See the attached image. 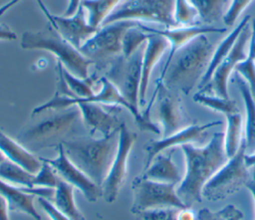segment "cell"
Masks as SVG:
<instances>
[{"mask_svg": "<svg viewBox=\"0 0 255 220\" xmlns=\"http://www.w3.org/2000/svg\"><path fill=\"white\" fill-rule=\"evenodd\" d=\"M185 157V174L176 193L186 205L202 201V189L207 181L226 163L228 157L224 149V132H215L203 146L193 143L181 145Z\"/></svg>", "mask_w": 255, "mask_h": 220, "instance_id": "6da1fadb", "label": "cell"}, {"mask_svg": "<svg viewBox=\"0 0 255 220\" xmlns=\"http://www.w3.org/2000/svg\"><path fill=\"white\" fill-rule=\"evenodd\" d=\"M214 49L206 34L195 37L174 54L158 79L166 88L187 96L204 76Z\"/></svg>", "mask_w": 255, "mask_h": 220, "instance_id": "7a4b0ae2", "label": "cell"}, {"mask_svg": "<svg viewBox=\"0 0 255 220\" xmlns=\"http://www.w3.org/2000/svg\"><path fill=\"white\" fill-rule=\"evenodd\" d=\"M61 143L68 158L102 187L117 153L119 130L99 138L92 135L71 136Z\"/></svg>", "mask_w": 255, "mask_h": 220, "instance_id": "3957f363", "label": "cell"}, {"mask_svg": "<svg viewBox=\"0 0 255 220\" xmlns=\"http://www.w3.org/2000/svg\"><path fill=\"white\" fill-rule=\"evenodd\" d=\"M20 47L24 50H45L57 58L63 67L76 77L87 79L89 68L93 63L78 49L65 40L59 32L48 23L40 31H26L22 34Z\"/></svg>", "mask_w": 255, "mask_h": 220, "instance_id": "277c9868", "label": "cell"}, {"mask_svg": "<svg viewBox=\"0 0 255 220\" xmlns=\"http://www.w3.org/2000/svg\"><path fill=\"white\" fill-rule=\"evenodd\" d=\"M50 111L52 112L22 129L16 137L22 145L32 152L45 147L58 146L81 117L80 110L76 106Z\"/></svg>", "mask_w": 255, "mask_h": 220, "instance_id": "5b68a950", "label": "cell"}, {"mask_svg": "<svg viewBox=\"0 0 255 220\" xmlns=\"http://www.w3.org/2000/svg\"><path fill=\"white\" fill-rule=\"evenodd\" d=\"M138 22L130 20L117 21L101 26L79 49L98 71H106L122 55L125 33Z\"/></svg>", "mask_w": 255, "mask_h": 220, "instance_id": "8992f818", "label": "cell"}, {"mask_svg": "<svg viewBox=\"0 0 255 220\" xmlns=\"http://www.w3.org/2000/svg\"><path fill=\"white\" fill-rule=\"evenodd\" d=\"M100 83L102 86L101 91H99L98 93H95L94 96L86 98V99L72 98L69 96H64V95L55 93L54 97L51 100H49L45 104H42V105L34 108L31 115L35 116L39 113H42V112L48 111V110H66V109L75 107L80 103H95V104L105 105V106H110V107L125 108L127 110H128L131 113L138 128L141 131H148L147 125H146L139 110L133 108L123 97V95L118 91V89L105 76H102L100 78Z\"/></svg>", "mask_w": 255, "mask_h": 220, "instance_id": "52a82bcc", "label": "cell"}, {"mask_svg": "<svg viewBox=\"0 0 255 220\" xmlns=\"http://www.w3.org/2000/svg\"><path fill=\"white\" fill-rule=\"evenodd\" d=\"M246 146L243 139L238 151L207 181L202 189V197L209 201H219L245 187L252 176L245 163Z\"/></svg>", "mask_w": 255, "mask_h": 220, "instance_id": "ba28073f", "label": "cell"}, {"mask_svg": "<svg viewBox=\"0 0 255 220\" xmlns=\"http://www.w3.org/2000/svg\"><path fill=\"white\" fill-rule=\"evenodd\" d=\"M174 1L124 0L106 19L103 25L130 20L138 23L159 24L164 28H174L177 27L174 21Z\"/></svg>", "mask_w": 255, "mask_h": 220, "instance_id": "9c48e42d", "label": "cell"}, {"mask_svg": "<svg viewBox=\"0 0 255 220\" xmlns=\"http://www.w3.org/2000/svg\"><path fill=\"white\" fill-rule=\"evenodd\" d=\"M131 189L133 201L130 212L132 214L155 208L189 207L178 197L175 184L156 182L139 175L133 179Z\"/></svg>", "mask_w": 255, "mask_h": 220, "instance_id": "30bf717a", "label": "cell"}, {"mask_svg": "<svg viewBox=\"0 0 255 220\" xmlns=\"http://www.w3.org/2000/svg\"><path fill=\"white\" fill-rule=\"evenodd\" d=\"M143 48L140 47L128 58L121 55L111 64L105 74V77L118 89L123 97L137 110Z\"/></svg>", "mask_w": 255, "mask_h": 220, "instance_id": "8fae6325", "label": "cell"}, {"mask_svg": "<svg viewBox=\"0 0 255 220\" xmlns=\"http://www.w3.org/2000/svg\"><path fill=\"white\" fill-rule=\"evenodd\" d=\"M136 133L129 130L126 122L119 128V143L106 179L102 184L103 198L108 203H113L125 184L128 175V160L131 148L136 140Z\"/></svg>", "mask_w": 255, "mask_h": 220, "instance_id": "7c38bea8", "label": "cell"}, {"mask_svg": "<svg viewBox=\"0 0 255 220\" xmlns=\"http://www.w3.org/2000/svg\"><path fill=\"white\" fill-rule=\"evenodd\" d=\"M156 109L161 126L162 137L175 133L192 124L184 111L180 93L164 86L160 79L156 80Z\"/></svg>", "mask_w": 255, "mask_h": 220, "instance_id": "4fadbf2b", "label": "cell"}, {"mask_svg": "<svg viewBox=\"0 0 255 220\" xmlns=\"http://www.w3.org/2000/svg\"><path fill=\"white\" fill-rule=\"evenodd\" d=\"M249 23L240 33L228 56L216 68L210 81L203 88L198 90L197 93L209 94L224 99H230L228 93L229 78L232 71H235L236 65L245 60L248 54L246 49H248L251 37V24Z\"/></svg>", "mask_w": 255, "mask_h": 220, "instance_id": "5bb4252c", "label": "cell"}, {"mask_svg": "<svg viewBox=\"0 0 255 220\" xmlns=\"http://www.w3.org/2000/svg\"><path fill=\"white\" fill-rule=\"evenodd\" d=\"M57 150L56 157L42 159L52 166L58 177L80 190L89 202H96L100 197H103L102 187L68 158L61 142L58 144Z\"/></svg>", "mask_w": 255, "mask_h": 220, "instance_id": "9a60e30c", "label": "cell"}, {"mask_svg": "<svg viewBox=\"0 0 255 220\" xmlns=\"http://www.w3.org/2000/svg\"><path fill=\"white\" fill-rule=\"evenodd\" d=\"M222 121L216 120L211 121L205 124H190L189 126L182 128L181 130L172 133L166 137H161L157 140H150L145 145V152H146V159L144 163V168H146L153 158L163 152L166 149L181 146L188 143H193L196 141H203L205 137V131L213 126L220 125ZM143 168V169H144Z\"/></svg>", "mask_w": 255, "mask_h": 220, "instance_id": "2e32d148", "label": "cell"}, {"mask_svg": "<svg viewBox=\"0 0 255 220\" xmlns=\"http://www.w3.org/2000/svg\"><path fill=\"white\" fill-rule=\"evenodd\" d=\"M46 17L59 34L78 50L99 29L88 23V19L85 17V9L82 6L72 16H57L49 12Z\"/></svg>", "mask_w": 255, "mask_h": 220, "instance_id": "e0dca14e", "label": "cell"}, {"mask_svg": "<svg viewBox=\"0 0 255 220\" xmlns=\"http://www.w3.org/2000/svg\"><path fill=\"white\" fill-rule=\"evenodd\" d=\"M139 27L147 32V33H154L163 36L169 43V53L167 59L164 63L161 73H163L167 66L169 65L172 57L174 54L185 44L189 41L194 39L195 37L203 34H222L226 31V28H218L214 26H206V25H194V26H185V27H174V28H163V29H156L142 23L138 24Z\"/></svg>", "mask_w": 255, "mask_h": 220, "instance_id": "ac0fdd59", "label": "cell"}, {"mask_svg": "<svg viewBox=\"0 0 255 220\" xmlns=\"http://www.w3.org/2000/svg\"><path fill=\"white\" fill-rule=\"evenodd\" d=\"M78 107L83 124L93 136L95 133H100L101 136L109 135L110 133L119 130L123 121L117 114L107 111L102 105L95 103H80Z\"/></svg>", "mask_w": 255, "mask_h": 220, "instance_id": "d6986e66", "label": "cell"}, {"mask_svg": "<svg viewBox=\"0 0 255 220\" xmlns=\"http://www.w3.org/2000/svg\"><path fill=\"white\" fill-rule=\"evenodd\" d=\"M149 37L144 44L141 62V80L139 87V105L145 104V98L149 79L157 62L169 47L168 41L161 35L149 33Z\"/></svg>", "mask_w": 255, "mask_h": 220, "instance_id": "ffe728a7", "label": "cell"}, {"mask_svg": "<svg viewBox=\"0 0 255 220\" xmlns=\"http://www.w3.org/2000/svg\"><path fill=\"white\" fill-rule=\"evenodd\" d=\"M0 151L6 159L33 174H36L43 165L41 157H37L34 152L27 149L17 139L8 136L2 130H0Z\"/></svg>", "mask_w": 255, "mask_h": 220, "instance_id": "44dd1931", "label": "cell"}, {"mask_svg": "<svg viewBox=\"0 0 255 220\" xmlns=\"http://www.w3.org/2000/svg\"><path fill=\"white\" fill-rule=\"evenodd\" d=\"M0 195H2L12 212H22L34 220H43L34 206L35 195L25 191L24 187L15 186L0 179Z\"/></svg>", "mask_w": 255, "mask_h": 220, "instance_id": "7402d4cb", "label": "cell"}, {"mask_svg": "<svg viewBox=\"0 0 255 220\" xmlns=\"http://www.w3.org/2000/svg\"><path fill=\"white\" fill-rule=\"evenodd\" d=\"M140 176L152 181L175 185L182 179L177 166L171 158V152L168 154H163L162 152L157 154L150 164L143 169Z\"/></svg>", "mask_w": 255, "mask_h": 220, "instance_id": "603a6c76", "label": "cell"}, {"mask_svg": "<svg viewBox=\"0 0 255 220\" xmlns=\"http://www.w3.org/2000/svg\"><path fill=\"white\" fill-rule=\"evenodd\" d=\"M250 19H251V16H249V15L245 16L240 21V23L215 47L213 54H212L211 61L209 63V66H208L204 76L202 77V79L200 80V82L198 84V90L203 88L210 81L214 71L219 66V64L228 56V54L232 50L237 38L239 37V35L242 32V30L244 29V27L249 23Z\"/></svg>", "mask_w": 255, "mask_h": 220, "instance_id": "cb8c5ba5", "label": "cell"}, {"mask_svg": "<svg viewBox=\"0 0 255 220\" xmlns=\"http://www.w3.org/2000/svg\"><path fill=\"white\" fill-rule=\"evenodd\" d=\"M236 83L242 96L246 112L244 137L246 153H251L255 150V100L247 83L241 77H237Z\"/></svg>", "mask_w": 255, "mask_h": 220, "instance_id": "d4e9b609", "label": "cell"}, {"mask_svg": "<svg viewBox=\"0 0 255 220\" xmlns=\"http://www.w3.org/2000/svg\"><path fill=\"white\" fill-rule=\"evenodd\" d=\"M74 186L60 179L52 198L53 204L64 215L71 220H86L82 212L78 209L74 199Z\"/></svg>", "mask_w": 255, "mask_h": 220, "instance_id": "484cf974", "label": "cell"}, {"mask_svg": "<svg viewBox=\"0 0 255 220\" xmlns=\"http://www.w3.org/2000/svg\"><path fill=\"white\" fill-rule=\"evenodd\" d=\"M231 0H189L198 13L199 22L206 26L223 20Z\"/></svg>", "mask_w": 255, "mask_h": 220, "instance_id": "4316f807", "label": "cell"}, {"mask_svg": "<svg viewBox=\"0 0 255 220\" xmlns=\"http://www.w3.org/2000/svg\"><path fill=\"white\" fill-rule=\"evenodd\" d=\"M123 1L124 0H83L81 6L88 12V23L94 28H100Z\"/></svg>", "mask_w": 255, "mask_h": 220, "instance_id": "83f0119b", "label": "cell"}, {"mask_svg": "<svg viewBox=\"0 0 255 220\" xmlns=\"http://www.w3.org/2000/svg\"><path fill=\"white\" fill-rule=\"evenodd\" d=\"M226 129L224 132V149L228 158L232 157L243 141V119L239 112L225 115Z\"/></svg>", "mask_w": 255, "mask_h": 220, "instance_id": "f1b7e54d", "label": "cell"}, {"mask_svg": "<svg viewBox=\"0 0 255 220\" xmlns=\"http://www.w3.org/2000/svg\"><path fill=\"white\" fill-rule=\"evenodd\" d=\"M35 174L5 159L0 163V179L18 187L34 188Z\"/></svg>", "mask_w": 255, "mask_h": 220, "instance_id": "f546056e", "label": "cell"}, {"mask_svg": "<svg viewBox=\"0 0 255 220\" xmlns=\"http://www.w3.org/2000/svg\"><path fill=\"white\" fill-rule=\"evenodd\" d=\"M62 75L70 92L74 96H76V98H83V99H86L95 95L93 86L95 85L96 81L100 80L101 78V77H97L96 74H93L92 76H89L87 79H82L74 76L69 71H67L64 67H62Z\"/></svg>", "mask_w": 255, "mask_h": 220, "instance_id": "4dcf8cb0", "label": "cell"}, {"mask_svg": "<svg viewBox=\"0 0 255 220\" xmlns=\"http://www.w3.org/2000/svg\"><path fill=\"white\" fill-rule=\"evenodd\" d=\"M193 101L216 112L223 113L224 115L239 112V109L236 105V102L231 99H224L209 94L196 93L193 96Z\"/></svg>", "mask_w": 255, "mask_h": 220, "instance_id": "1f68e13d", "label": "cell"}, {"mask_svg": "<svg viewBox=\"0 0 255 220\" xmlns=\"http://www.w3.org/2000/svg\"><path fill=\"white\" fill-rule=\"evenodd\" d=\"M137 23L135 26L130 27L124 35L123 38V51L122 56L128 58L135 51H137L147 41L149 33L143 31Z\"/></svg>", "mask_w": 255, "mask_h": 220, "instance_id": "d6a6232c", "label": "cell"}, {"mask_svg": "<svg viewBox=\"0 0 255 220\" xmlns=\"http://www.w3.org/2000/svg\"><path fill=\"white\" fill-rule=\"evenodd\" d=\"M174 21L177 27L198 25V13L189 0L174 1Z\"/></svg>", "mask_w": 255, "mask_h": 220, "instance_id": "836d02e7", "label": "cell"}, {"mask_svg": "<svg viewBox=\"0 0 255 220\" xmlns=\"http://www.w3.org/2000/svg\"><path fill=\"white\" fill-rule=\"evenodd\" d=\"M243 212L235 205L228 204L217 211L202 208L196 213V220H242Z\"/></svg>", "mask_w": 255, "mask_h": 220, "instance_id": "e575fe53", "label": "cell"}, {"mask_svg": "<svg viewBox=\"0 0 255 220\" xmlns=\"http://www.w3.org/2000/svg\"><path fill=\"white\" fill-rule=\"evenodd\" d=\"M235 71L247 83L251 94L255 97V56L251 49L248 48L246 59L236 65Z\"/></svg>", "mask_w": 255, "mask_h": 220, "instance_id": "d590c367", "label": "cell"}, {"mask_svg": "<svg viewBox=\"0 0 255 220\" xmlns=\"http://www.w3.org/2000/svg\"><path fill=\"white\" fill-rule=\"evenodd\" d=\"M179 209L175 207L155 208L139 211L133 214L136 220H179Z\"/></svg>", "mask_w": 255, "mask_h": 220, "instance_id": "8d00e7d4", "label": "cell"}, {"mask_svg": "<svg viewBox=\"0 0 255 220\" xmlns=\"http://www.w3.org/2000/svg\"><path fill=\"white\" fill-rule=\"evenodd\" d=\"M59 180L60 178L58 177L52 166L43 160L42 167L35 174L34 187H47L55 189Z\"/></svg>", "mask_w": 255, "mask_h": 220, "instance_id": "74e56055", "label": "cell"}, {"mask_svg": "<svg viewBox=\"0 0 255 220\" xmlns=\"http://www.w3.org/2000/svg\"><path fill=\"white\" fill-rule=\"evenodd\" d=\"M254 0H231L229 7L223 17V23L226 26H233L239 16Z\"/></svg>", "mask_w": 255, "mask_h": 220, "instance_id": "f35d334b", "label": "cell"}, {"mask_svg": "<svg viewBox=\"0 0 255 220\" xmlns=\"http://www.w3.org/2000/svg\"><path fill=\"white\" fill-rule=\"evenodd\" d=\"M38 203L50 220H71L69 217L59 211L51 200L44 197H38Z\"/></svg>", "mask_w": 255, "mask_h": 220, "instance_id": "ab89813d", "label": "cell"}, {"mask_svg": "<svg viewBox=\"0 0 255 220\" xmlns=\"http://www.w3.org/2000/svg\"><path fill=\"white\" fill-rule=\"evenodd\" d=\"M17 39V35L15 34L12 29H10L9 26L2 23L0 24V40H6V41H14Z\"/></svg>", "mask_w": 255, "mask_h": 220, "instance_id": "60d3db41", "label": "cell"}, {"mask_svg": "<svg viewBox=\"0 0 255 220\" xmlns=\"http://www.w3.org/2000/svg\"><path fill=\"white\" fill-rule=\"evenodd\" d=\"M178 218L179 220H196V213L190 207L181 208L179 209Z\"/></svg>", "mask_w": 255, "mask_h": 220, "instance_id": "b9f144b4", "label": "cell"}, {"mask_svg": "<svg viewBox=\"0 0 255 220\" xmlns=\"http://www.w3.org/2000/svg\"><path fill=\"white\" fill-rule=\"evenodd\" d=\"M82 1L83 0H69L68 7L66 8L63 16H72V15H74L78 11V9L80 8Z\"/></svg>", "mask_w": 255, "mask_h": 220, "instance_id": "7bdbcfd3", "label": "cell"}, {"mask_svg": "<svg viewBox=\"0 0 255 220\" xmlns=\"http://www.w3.org/2000/svg\"><path fill=\"white\" fill-rule=\"evenodd\" d=\"M9 206L6 199L0 195V220H10L9 219Z\"/></svg>", "mask_w": 255, "mask_h": 220, "instance_id": "ee69618b", "label": "cell"}, {"mask_svg": "<svg viewBox=\"0 0 255 220\" xmlns=\"http://www.w3.org/2000/svg\"><path fill=\"white\" fill-rule=\"evenodd\" d=\"M253 170H252V176H251V179L249 180V182L245 185V187L249 190V192L251 193L252 195V198H253V201H254V205H255V167H252Z\"/></svg>", "mask_w": 255, "mask_h": 220, "instance_id": "f6af8a7d", "label": "cell"}, {"mask_svg": "<svg viewBox=\"0 0 255 220\" xmlns=\"http://www.w3.org/2000/svg\"><path fill=\"white\" fill-rule=\"evenodd\" d=\"M248 48L254 52V56H255V19L251 23V37H250Z\"/></svg>", "mask_w": 255, "mask_h": 220, "instance_id": "bcb514c9", "label": "cell"}, {"mask_svg": "<svg viewBox=\"0 0 255 220\" xmlns=\"http://www.w3.org/2000/svg\"><path fill=\"white\" fill-rule=\"evenodd\" d=\"M245 163L249 168L255 167V150L251 153L245 154Z\"/></svg>", "mask_w": 255, "mask_h": 220, "instance_id": "7dc6e473", "label": "cell"}, {"mask_svg": "<svg viewBox=\"0 0 255 220\" xmlns=\"http://www.w3.org/2000/svg\"><path fill=\"white\" fill-rule=\"evenodd\" d=\"M21 0H10L9 2H7L5 5L0 7V16H2L5 12H7L11 7H13L14 5H16L18 2H20Z\"/></svg>", "mask_w": 255, "mask_h": 220, "instance_id": "c3c4849f", "label": "cell"}, {"mask_svg": "<svg viewBox=\"0 0 255 220\" xmlns=\"http://www.w3.org/2000/svg\"><path fill=\"white\" fill-rule=\"evenodd\" d=\"M6 158H5V156H4V154L0 151V163L2 162V161H4Z\"/></svg>", "mask_w": 255, "mask_h": 220, "instance_id": "681fc988", "label": "cell"}]
</instances>
